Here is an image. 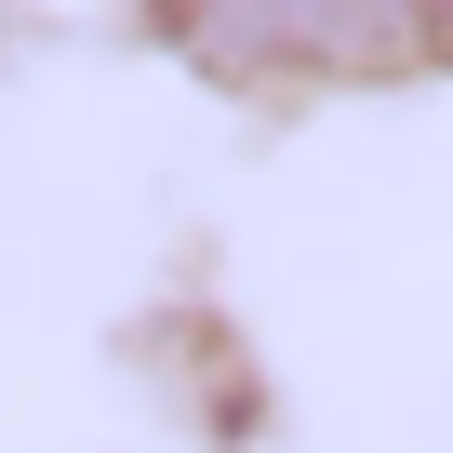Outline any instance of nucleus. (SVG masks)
<instances>
[{"label":"nucleus","instance_id":"f257e3e1","mask_svg":"<svg viewBox=\"0 0 453 453\" xmlns=\"http://www.w3.org/2000/svg\"><path fill=\"white\" fill-rule=\"evenodd\" d=\"M160 27L226 81H413L453 54V0H160Z\"/></svg>","mask_w":453,"mask_h":453}]
</instances>
